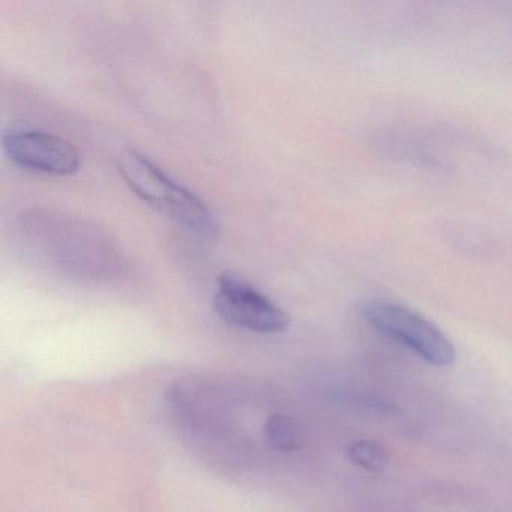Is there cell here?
I'll use <instances>...</instances> for the list:
<instances>
[{"label":"cell","instance_id":"3957f363","mask_svg":"<svg viewBox=\"0 0 512 512\" xmlns=\"http://www.w3.org/2000/svg\"><path fill=\"white\" fill-rule=\"evenodd\" d=\"M365 322L380 334L397 341L433 367H451L455 347L448 337L421 314L388 301H368L362 305Z\"/></svg>","mask_w":512,"mask_h":512},{"label":"cell","instance_id":"7a4b0ae2","mask_svg":"<svg viewBox=\"0 0 512 512\" xmlns=\"http://www.w3.org/2000/svg\"><path fill=\"white\" fill-rule=\"evenodd\" d=\"M119 172L143 202L184 227L191 235L206 241H214L220 235V221L208 203L145 155L136 151L122 155Z\"/></svg>","mask_w":512,"mask_h":512},{"label":"cell","instance_id":"52a82bcc","mask_svg":"<svg viewBox=\"0 0 512 512\" xmlns=\"http://www.w3.org/2000/svg\"><path fill=\"white\" fill-rule=\"evenodd\" d=\"M350 461L362 469L379 472L388 463V454L382 445L373 440H358L347 449Z\"/></svg>","mask_w":512,"mask_h":512},{"label":"cell","instance_id":"277c9868","mask_svg":"<svg viewBox=\"0 0 512 512\" xmlns=\"http://www.w3.org/2000/svg\"><path fill=\"white\" fill-rule=\"evenodd\" d=\"M214 310L227 325L256 334H280L290 326L289 314L283 308L230 272L218 278Z\"/></svg>","mask_w":512,"mask_h":512},{"label":"cell","instance_id":"8992f818","mask_svg":"<svg viewBox=\"0 0 512 512\" xmlns=\"http://www.w3.org/2000/svg\"><path fill=\"white\" fill-rule=\"evenodd\" d=\"M265 436L272 449L292 452L301 446V430L289 416L272 415L265 424Z\"/></svg>","mask_w":512,"mask_h":512},{"label":"cell","instance_id":"6da1fadb","mask_svg":"<svg viewBox=\"0 0 512 512\" xmlns=\"http://www.w3.org/2000/svg\"><path fill=\"white\" fill-rule=\"evenodd\" d=\"M20 230L37 259L70 277L110 280L124 265L118 248L101 230L70 215L34 211L23 215Z\"/></svg>","mask_w":512,"mask_h":512},{"label":"cell","instance_id":"5b68a950","mask_svg":"<svg viewBox=\"0 0 512 512\" xmlns=\"http://www.w3.org/2000/svg\"><path fill=\"white\" fill-rule=\"evenodd\" d=\"M2 148L14 164L32 172L70 176L82 166L76 146L46 131L11 128L2 136Z\"/></svg>","mask_w":512,"mask_h":512}]
</instances>
